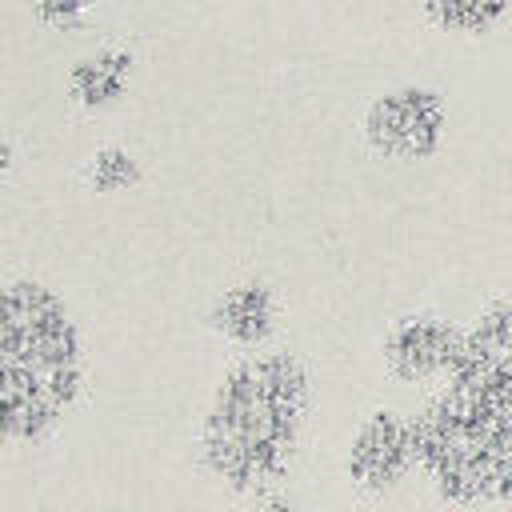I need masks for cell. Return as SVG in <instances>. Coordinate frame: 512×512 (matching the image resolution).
I'll list each match as a JSON object with an SVG mask.
<instances>
[{"label":"cell","instance_id":"8992f818","mask_svg":"<svg viewBox=\"0 0 512 512\" xmlns=\"http://www.w3.org/2000/svg\"><path fill=\"white\" fill-rule=\"evenodd\" d=\"M464 352V324L436 312H408L384 328L380 360L384 372L408 388L448 384Z\"/></svg>","mask_w":512,"mask_h":512},{"label":"cell","instance_id":"4fadbf2b","mask_svg":"<svg viewBox=\"0 0 512 512\" xmlns=\"http://www.w3.org/2000/svg\"><path fill=\"white\" fill-rule=\"evenodd\" d=\"M240 512H296V500L284 488H272V492H260L252 500H240Z\"/></svg>","mask_w":512,"mask_h":512},{"label":"cell","instance_id":"30bf717a","mask_svg":"<svg viewBox=\"0 0 512 512\" xmlns=\"http://www.w3.org/2000/svg\"><path fill=\"white\" fill-rule=\"evenodd\" d=\"M432 28L444 36H488L512 16V0H420Z\"/></svg>","mask_w":512,"mask_h":512},{"label":"cell","instance_id":"7a4b0ae2","mask_svg":"<svg viewBox=\"0 0 512 512\" xmlns=\"http://www.w3.org/2000/svg\"><path fill=\"white\" fill-rule=\"evenodd\" d=\"M84 332L68 300L36 276L0 288V424L8 444H40L84 392Z\"/></svg>","mask_w":512,"mask_h":512},{"label":"cell","instance_id":"8fae6325","mask_svg":"<svg viewBox=\"0 0 512 512\" xmlns=\"http://www.w3.org/2000/svg\"><path fill=\"white\" fill-rule=\"evenodd\" d=\"M140 180H144V164L128 144H100L84 164V184L96 196L132 192Z\"/></svg>","mask_w":512,"mask_h":512},{"label":"cell","instance_id":"ba28073f","mask_svg":"<svg viewBox=\"0 0 512 512\" xmlns=\"http://www.w3.org/2000/svg\"><path fill=\"white\" fill-rule=\"evenodd\" d=\"M132 76H136V52L128 44H104V48L80 52L68 64L64 92L72 108L100 116V112H112L128 96Z\"/></svg>","mask_w":512,"mask_h":512},{"label":"cell","instance_id":"5b68a950","mask_svg":"<svg viewBox=\"0 0 512 512\" xmlns=\"http://www.w3.org/2000/svg\"><path fill=\"white\" fill-rule=\"evenodd\" d=\"M420 472L416 416L396 408H372L348 436L344 476L364 496H392L404 480Z\"/></svg>","mask_w":512,"mask_h":512},{"label":"cell","instance_id":"9c48e42d","mask_svg":"<svg viewBox=\"0 0 512 512\" xmlns=\"http://www.w3.org/2000/svg\"><path fill=\"white\" fill-rule=\"evenodd\" d=\"M452 376L512 384V296L488 304L472 324H464V352Z\"/></svg>","mask_w":512,"mask_h":512},{"label":"cell","instance_id":"7c38bea8","mask_svg":"<svg viewBox=\"0 0 512 512\" xmlns=\"http://www.w3.org/2000/svg\"><path fill=\"white\" fill-rule=\"evenodd\" d=\"M100 4L104 0H32V20L48 32L68 36V32H80Z\"/></svg>","mask_w":512,"mask_h":512},{"label":"cell","instance_id":"3957f363","mask_svg":"<svg viewBox=\"0 0 512 512\" xmlns=\"http://www.w3.org/2000/svg\"><path fill=\"white\" fill-rule=\"evenodd\" d=\"M412 416L420 476L444 504H512V384L452 376Z\"/></svg>","mask_w":512,"mask_h":512},{"label":"cell","instance_id":"277c9868","mask_svg":"<svg viewBox=\"0 0 512 512\" xmlns=\"http://www.w3.org/2000/svg\"><path fill=\"white\" fill-rule=\"evenodd\" d=\"M448 128H452V108H448L444 92H436L432 84H416V80L372 96V104L364 108V120H360L368 152L388 164L432 160L444 148Z\"/></svg>","mask_w":512,"mask_h":512},{"label":"cell","instance_id":"6da1fadb","mask_svg":"<svg viewBox=\"0 0 512 512\" xmlns=\"http://www.w3.org/2000/svg\"><path fill=\"white\" fill-rule=\"evenodd\" d=\"M312 408V372L288 348L236 356L200 420V464L232 492L252 500L280 488L296 460Z\"/></svg>","mask_w":512,"mask_h":512},{"label":"cell","instance_id":"52a82bcc","mask_svg":"<svg viewBox=\"0 0 512 512\" xmlns=\"http://www.w3.org/2000/svg\"><path fill=\"white\" fill-rule=\"evenodd\" d=\"M212 332L244 352H264L280 328V296L264 276H240L224 284L208 304Z\"/></svg>","mask_w":512,"mask_h":512}]
</instances>
